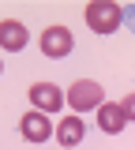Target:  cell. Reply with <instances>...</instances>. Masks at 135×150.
I'll use <instances>...</instances> for the list:
<instances>
[{"label": "cell", "instance_id": "cell-8", "mask_svg": "<svg viewBox=\"0 0 135 150\" xmlns=\"http://www.w3.org/2000/svg\"><path fill=\"white\" fill-rule=\"evenodd\" d=\"M53 135L60 139V146H79V143H83V135H86V124L71 112V116H64L60 124H53Z\"/></svg>", "mask_w": 135, "mask_h": 150}, {"label": "cell", "instance_id": "cell-9", "mask_svg": "<svg viewBox=\"0 0 135 150\" xmlns=\"http://www.w3.org/2000/svg\"><path fill=\"white\" fill-rule=\"evenodd\" d=\"M120 109H124V116H128V120H135V90L128 94L124 101H120Z\"/></svg>", "mask_w": 135, "mask_h": 150}, {"label": "cell", "instance_id": "cell-5", "mask_svg": "<svg viewBox=\"0 0 135 150\" xmlns=\"http://www.w3.org/2000/svg\"><path fill=\"white\" fill-rule=\"evenodd\" d=\"M19 131H23V139H26V143H45V139H53V120H49L45 112L30 109V112H23Z\"/></svg>", "mask_w": 135, "mask_h": 150}, {"label": "cell", "instance_id": "cell-3", "mask_svg": "<svg viewBox=\"0 0 135 150\" xmlns=\"http://www.w3.org/2000/svg\"><path fill=\"white\" fill-rule=\"evenodd\" d=\"M38 49L49 56V60H64V56L75 49V38H71V30H68V26H60V23H57V26H45V30H41Z\"/></svg>", "mask_w": 135, "mask_h": 150}, {"label": "cell", "instance_id": "cell-1", "mask_svg": "<svg viewBox=\"0 0 135 150\" xmlns=\"http://www.w3.org/2000/svg\"><path fill=\"white\" fill-rule=\"evenodd\" d=\"M83 15H86V26L94 34H113V30H120V23H124V8L113 4V0H90L83 8Z\"/></svg>", "mask_w": 135, "mask_h": 150}, {"label": "cell", "instance_id": "cell-6", "mask_svg": "<svg viewBox=\"0 0 135 150\" xmlns=\"http://www.w3.org/2000/svg\"><path fill=\"white\" fill-rule=\"evenodd\" d=\"M26 41H30V30L19 19H0V49L19 53V49H26Z\"/></svg>", "mask_w": 135, "mask_h": 150}, {"label": "cell", "instance_id": "cell-7", "mask_svg": "<svg viewBox=\"0 0 135 150\" xmlns=\"http://www.w3.org/2000/svg\"><path fill=\"white\" fill-rule=\"evenodd\" d=\"M94 112H98V128L105 131V135H116V131H124V124H128V116H124V109H120V101H101Z\"/></svg>", "mask_w": 135, "mask_h": 150}, {"label": "cell", "instance_id": "cell-2", "mask_svg": "<svg viewBox=\"0 0 135 150\" xmlns=\"http://www.w3.org/2000/svg\"><path fill=\"white\" fill-rule=\"evenodd\" d=\"M101 101H105V90H101V83H94V79H75V83L68 86V94H64V105H71L75 116L98 109Z\"/></svg>", "mask_w": 135, "mask_h": 150}, {"label": "cell", "instance_id": "cell-4", "mask_svg": "<svg viewBox=\"0 0 135 150\" xmlns=\"http://www.w3.org/2000/svg\"><path fill=\"white\" fill-rule=\"evenodd\" d=\"M26 98H30V105L38 112H57V109H64V90H60L57 83H34L30 90H26Z\"/></svg>", "mask_w": 135, "mask_h": 150}, {"label": "cell", "instance_id": "cell-10", "mask_svg": "<svg viewBox=\"0 0 135 150\" xmlns=\"http://www.w3.org/2000/svg\"><path fill=\"white\" fill-rule=\"evenodd\" d=\"M0 71H4V60H0Z\"/></svg>", "mask_w": 135, "mask_h": 150}]
</instances>
